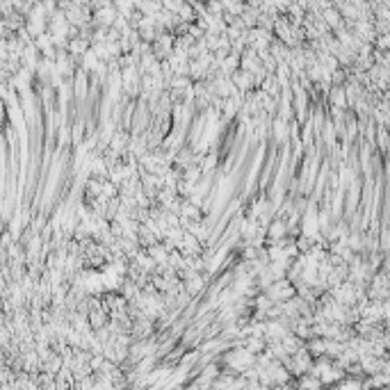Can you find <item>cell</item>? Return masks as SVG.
I'll list each match as a JSON object with an SVG mask.
<instances>
[{
	"label": "cell",
	"instance_id": "1",
	"mask_svg": "<svg viewBox=\"0 0 390 390\" xmlns=\"http://www.w3.org/2000/svg\"><path fill=\"white\" fill-rule=\"evenodd\" d=\"M224 363H226V372L244 374V372H249L251 368H256V354H251L244 345L235 347V349H231V352L226 354Z\"/></svg>",
	"mask_w": 390,
	"mask_h": 390
},
{
	"label": "cell",
	"instance_id": "3",
	"mask_svg": "<svg viewBox=\"0 0 390 390\" xmlns=\"http://www.w3.org/2000/svg\"><path fill=\"white\" fill-rule=\"evenodd\" d=\"M290 238V226H287L285 219L276 217L271 219L269 226H267V242H278V240H285Z\"/></svg>",
	"mask_w": 390,
	"mask_h": 390
},
{
	"label": "cell",
	"instance_id": "4",
	"mask_svg": "<svg viewBox=\"0 0 390 390\" xmlns=\"http://www.w3.org/2000/svg\"><path fill=\"white\" fill-rule=\"evenodd\" d=\"M320 386H322V379L310 372L299 377V390H320Z\"/></svg>",
	"mask_w": 390,
	"mask_h": 390
},
{
	"label": "cell",
	"instance_id": "2",
	"mask_svg": "<svg viewBox=\"0 0 390 390\" xmlns=\"http://www.w3.org/2000/svg\"><path fill=\"white\" fill-rule=\"evenodd\" d=\"M265 294L274 303H285L292 297H297V287H294V283L290 281V278H283V281L271 283V285L265 290Z\"/></svg>",
	"mask_w": 390,
	"mask_h": 390
}]
</instances>
